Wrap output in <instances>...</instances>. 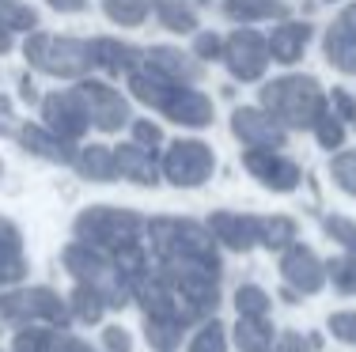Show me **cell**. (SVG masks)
I'll use <instances>...</instances> for the list:
<instances>
[{
	"label": "cell",
	"instance_id": "1",
	"mask_svg": "<svg viewBox=\"0 0 356 352\" xmlns=\"http://www.w3.org/2000/svg\"><path fill=\"white\" fill-rule=\"evenodd\" d=\"M133 303H140L144 337L156 352H175L186 330L201 326L220 307V276L201 269H175L152 262L148 276L137 284Z\"/></svg>",
	"mask_w": 356,
	"mask_h": 352
},
{
	"label": "cell",
	"instance_id": "2",
	"mask_svg": "<svg viewBox=\"0 0 356 352\" xmlns=\"http://www.w3.org/2000/svg\"><path fill=\"white\" fill-rule=\"evenodd\" d=\"M61 265L76 284L91 288L103 299L106 311H122V307L133 303L137 284L148 276L152 254H148L144 242H133V246H122V250H99V246H91V242L76 239L65 246Z\"/></svg>",
	"mask_w": 356,
	"mask_h": 352
},
{
	"label": "cell",
	"instance_id": "3",
	"mask_svg": "<svg viewBox=\"0 0 356 352\" xmlns=\"http://www.w3.org/2000/svg\"><path fill=\"white\" fill-rule=\"evenodd\" d=\"M144 246H148L156 265H175V269H201L224 276V262H220V242L213 231L197 220L186 216H156L144 228Z\"/></svg>",
	"mask_w": 356,
	"mask_h": 352
},
{
	"label": "cell",
	"instance_id": "4",
	"mask_svg": "<svg viewBox=\"0 0 356 352\" xmlns=\"http://www.w3.org/2000/svg\"><path fill=\"white\" fill-rule=\"evenodd\" d=\"M129 91L133 99L144 106H152V110H159L163 117H171V121L186 125V129H209L216 117V106L213 99L205 95V91H197L193 83H175V80H163L156 76L152 69H133L129 76Z\"/></svg>",
	"mask_w": 356,
	"mask_h": 352
},
{
	"label": "cell",
	"instance_id": "5",
	"mask_svg": "<svg viewBox=\"0 0 356 352\" xmlns=\"http://www.w3.org/2000/svg\"><path fill=\"white\" fill-rule=\"evenodd\" d=\"M261 110L273 114L284 129H315V121L330 110V95L322 91V83L315 76H303V72H288L269 83H261L258 91Z\"/></svg>",
	"mask_w": 356,
	"mask_h": 352
},
{
	"label": "cell",
	"instance_id": "6",
	"mask_svg": "<svg viewBox=\"0 0 356 352\" xmlns=\"http://www.w3.org/2000/svg\"><path fill=\"white\" fill-rule=\"evenodd\" d=\"M23 57L31 69L46 72L57 80H83L91 76L95 61H91V42L72 38V35H46V31H31L23 42Z\"/></svg>",
	"mask_w": 356,
	"mask_h": 352
},
{
	"label": "cell",
	"instance_id": "7",
	"mask_svg": "<svg viewBox=\"0 0 356 352\" xmlns=\"http://www.w3.org/2000/svg\"><path fill=\"white\" fill-rule=\"evenodd\" d=\"M148 220L137 208H118V205H88L72 220V235L80 242H91L99 250H122L133 242H144Z\"/></svg>",
	"mask_w": 356,
	"mask_h": 352
},
{
	"label": "cell",
	"instance_id": "8",
	"mask_svg": "<svg viewBox=\"0 0 356 352\" xmlns=\"http://www.w3.org/2000/svg\"><path fill=\"white\" fill-rule=\"evenodd\" d=\"M0 318L12 322L15 330L19 326H54V330H69L72 326V311L69 299L57 296L54 288H8L0 296Z\"/></svg>",
	"mask_w": 356,
	"mask_h": 352
},
{
	"label": "cell",
	"instance_id": "9",
	"mask_svg": "<svg viewBox=\"0 0 356 352\" xmlns=\"http://www.w3.org/2000/svg\"><path fill=\"white\" fill-rule=\"evenodd\" d=\"M159 167H163V178L171 182L175 190H197L213 178L216 171V156L205 140L193 137H178L167 144V152L159 156Z\"/></svg>",
	"mask_w": 356,
	"mask_h": 352
},
{
	"label": "cell",
	"instance_id": "10",
	"mask_svg": "<svg viewBox=\"0 0 356 352\" xmlns=\"http://www.w3.org/2000/svg\"><path fill=\"white\" fill-rule=\"evenodd\" d=\"M38 110H42V125L49 133H57L61 140H69V144H80L91 129V114H88V103H83L80 87L49 91L38 103Z\"/></svg>",
	"mask_w": 356,
	"mask_h": 352
},
{
	"label": "cell",
	"instance_id": "11",
	"mask_svg": "<svg viewBox=\"0 0 356 352\" xmlns=\"http://www.w3.org/2000/svg\"><path fill=\"white\" fill-rule=\"evenodd\" d=\"M224 65L239 83H258L269 69V38L250 27H239L224 38Z\"/></svg>",
	"mask_w": 356,
	"mask_h": 352
},
{
	"label": "cell",
	"instance_id": "12",
	"mask_svg": "<svg viewBox=\"0 0 356 352\" xmlns=\"http://www.w3.org/2000/svg\"><path fill=\"white\" fill-rule=\"evenodd\" d=\"M76 87H80L83 103H88L91 129H99V133H118V129H125V125L133 121L129 99H125L118 87H110L106 80H91V76H83L80 83H76Z\"/></svg>",
	"mask_w": 356,
	"mask_h": 352
},
{
	"label": "cell",
	"instance_id": "13",
	"mask_svg": "<svg viewBox=\"0 0 356 352\" xmlns=\"http://www.w3.org/2000/svg\"><path fill=\"white\" fill-rule=\"evenodd\" d=\"M243 167L273 194H292L303 182V167L292 156H284L281 148H247L243 152Z\"/></svg>",
	"mask_w": 356,
	"mask_h": 352
},
{
	"label": "cell",
	"instance_id": "14",
	"mask_svg": "<svg viewBox=\"0 0 356 352\" xmlns=\"http://www.w3.org/2000/svg\"><path fill=\"white\" fill-rule=\"evenodd\" d=\"M232 137L243 148H284L288 129L261 106H235L232 110Z\"/></svg>",
	"mask_w": 356,
	"mask_h": 352
},
{
	"label": "cell",
	"instance_id": "15",
	"mask_svg": "<svg viewBox=\"0 0 356 352\" xmlns=\"http://www.w3.org/2000/svg\"><path fill=\"white\" fill-rule=\"evenodd\" d=\"M281 276L292 292L300 296H318L326 288V262L303 242H292L288 250H281Z\"/></svg>",
	"mask_w": 356,
	"mask_h": 352
},
{
	"label": "cell",
	"instance_id": "16",
	"mask_svg": "<svg viewBox=\"0 0 356 352\" xmlns=\"http://www.w3.org/2000/svg\"><path fill=\"white\" fill-rule=\"evenodd\" d=\"M322 57L345 76H356V0L345 4L322 31Z\"/></svg>",
	"mask_w": 356,
	"mask_h": 352
},
{
	"label": "cell",
	"instance_id": "17",
	"mask_svg": "<svg viewBox=\"0 0 356 352\" xmlns=\"http://www.w3.org/2000/svg\"><path fill=\"white\" fill-rule=\"evenodd\" d=\"M209 231H213V239L220 246L235 250V254H247V250L261 246V216H250V212H227V208H220V212H209Z\"/></svg>",
	"mask_w": 356,
	"mask_h": 352
},
{
	"label": "cell",
	"instance_id": "18",
	"mask_svg": "<svg viewBox=\"0 0 356 352\" xmlns=\"http://www.w3.org/2000/svg\"><path fill=\"white\" fill-rule=\"evenodd\" d=\"M114 171L118 178L133 182V186H159L163 182V167H159V152L156 148H144L137 140L114 148Z\"/></svg>",
	"mask_w": 356,
	"mask_h": 352
},
{
	"label": "cell",
	"instance_id": "19",
	"mask_svg": "<svg viewBox=\"0 0 356 352\" xmlns=\"http://www.w3.org/2000/svg\"><path fill=\"white\" fill-rule=\"evenodd\" d=\"M144 69H152L156 76L175 80V83H197L205 76V65L193 53H182L175 46H148L144 49Z\"/></svg>",
	"mask_w": 356,
	"mask_h": 352
},
{
	"label": "cell",
	"instance_id": "20",
	"mask_svg": "<svg viewBox=\"0 0 356 352\" xmlns=\"http://www.w3.org/2000/svg\"><path fill=\"white\" fill-rule=\"evenodd\" d=\"M15 140H19V144L27 148L31 156L46 159V163H57V167H72L76 148H80V144H69V140H61L57 133H49L42 121H27V125H19Z\"/></svg>",
	"mask_w": 356,
	"mask_h": 352
},
{
	"label": "cell",
	"instance_id": "21",
	"mask_svg": "<svg viewBox=\"0 0 356 352\" xmlns=\"http://www.w3.org/2000/svg\"><path fill=\"white\" fill-rule=\"evenodd\" d=\"M91 42V61H95L99 72H106V76H129L133 69H140L144 65V49L129 46V42H118V38H88Z\"/></svg>",
	"mask_w": 356,
	"mask_h": 352
},
{
	"label": "cell",
	"instance_id": "22",
	"mask_svg": "<svg viewBox=\"0 0 356 352\" xmlns=\"http://www.w3.org/2000/svg\"><path fill=\"white\" fill-rule=\"evenodd\" d=\"M311 35H315V27L307 19H277V27L269 31V57L277 65H296L307 49Z\"/></svg>",
	"mask_w": 356,
	"mask_h": 352
},
{
	"label": "cell",
	"instance_id": "23",
	"mask_svg": "<svg viewBox=\"0 0 356 352\" xmlns=\"http://www.w3.org/2000/svg\"><path fill=\"white\" fill-rule=\"evenodd\" d=\"M224 19L239 23V27H254V23H277L288 19V0H224L220 4Z\"/></svg>",
	"mask_w": 356,
	"mask_h": 352
},
{
	"label": "cell",
	"instance_id": "24",
	"mask_svg": "<svg viewBox=\"0 0 356 352\" xmlns=\"http://www.w3.org/2000/svg\"><path fill=\"white\" fill-rule=\"evenodd\" d=\"M72 171L80 174L83 182H114L118 178L114 148H106V144H80V148H76V159H72Z\"/></svg>",
	"mask_w": 356,
	"mask_h": 352
},
{
	"label": "cell",
	"instance_id": "25",
	"mask_svg": "<svg viewBox=\"0 0 356 352\" xmlns=\"http://www.w3.org/2000/svg\"><path fill=\"white\" fill-rule=\"evenodd\" d=\"M156 19L175 35H197V0H148Z\"/></svg>",
	"mask_w": 356,
	"mask_h": 352
},
{
	"label": "cell",
	"instance_id": "26",
	"mask_svg": "<svg viewBox=\"0 0 356 352\" xmlns=\"http://www.w3.org/2000/svg\"><path fill=\"white\" fill-rule=\"evenodd\" d=\"M235 345L239 352H273L277 349V330L269 318H235Z\"/></svg>",
	"mask_w": 356,
	"mask_h": 352
},
{
	"label": "cell",
	"instance_id": "27",
	"mask_svg": "<svg viewBox=\"0 0 356 352\" xmlns=\"http://www.w3.org/2000/svg\"><path fill=\"white\" fill-rule=\"evenodd\" d=\"M296 235H300V228L292 216H261V246L266 250H288Z\"/></svg>",
	"mask_w": 356,
	"mask_h": 352
},
{
	"label": "cell",
	"instance_id": "28",
	"mask_svg": "<svg viewBox=\"0 0 356 352\" xmlns=\"http://www.w3.org/2000/svg\"><path fill=\"white\" fill-rule=\"evenodd\" d=\"M152 4L148 0H103V15L118 27H140L148 19Z\"/></svg>",
	"mask_w": 356,
	"mask_h": 352
},
{
	"label": "cell",
	"instance_id": "29",
	"mask_svg": "<svg viewBox=\"0 0 356 352\" xmlns=\"http://www.w3.org/2000/svg\"><path fill=\"white\" fill-rule=\"evenodd\" d=\"M69 311H72V322H83V326H95L99 318H103L106 303L95 296L91 288H83V284H76L72 296H69Z\"/></svg>",
	"mask_w": 356,
	"mask_h": 352
},
{
	"label": "cell",
	"instance_id": "30",
	"mask_svg": "<svg viewBox=\"0 0 356 352\" xmlns=\"http://www.w3.org/2000/svg\"><path fill=\"white\" fill-rule=\"evenodd\" d=\"M269 307H273V299H269L266 288H258V284H239L235 288V311L243 318H269Z\"/></svg>",
	"mask_w": 356,
	"mask_h": 352
},
{
	"label": "cell",
	"instance_id": "31",
	"mask_svg": "<svg viewBox=\"0 0 356 352\" xmlns=\"http://www.w3.org/2000/svg\"><path fill=\"white\" fill-rule=\"evenodd\" d=\"M186 352H227V330H224V322L213 315V318H205V322L197 326V333L190 337V349Z\"/></svg>",
	"mask_w": 356,
	"mask_h": 352
},
{
	"label": "cell",
	"instance_id": "32",
	"mask_svg": "<svg viewBox=\"0 0 356 352\" xmlns=\"http://www.w3.org/2000/svg\"><path fill=\"white\" fill-rule=\"evenodd\" d=\"M0 27L31 35V31H38V12L23 0H0Z\"/></svg>",
	"mask_w": 356,
	"mask_h": 352
},
{
	"label": "cell",
	"instance_id": "33",
	"mask_svg": "<svg viewBox=\"0 0 356 352\" xmlns=\"http://www.w3.org/2000/svg\"><path fill=\"white\" fill-rule=\"evenodd\" d=\"M322 231L330 235V242L341 246V254H349L356 262V220H349V216H322Z\"/></svg>",
	"mask_w": 356,
	"mask_h": 352
},
{
	"label": "cell",
	"instance_id": "34",
	"mask_svg": "<svg viewBox=\"0 0 356 352\" xmlns=\"http://www.w3.org/2000/svg\"><path fill=\"white\" fill-rule=\"evenodd\" d=\"M326 280L334 284L341 296H356V262L349 254L330 258V262H326Z\"/></svg>",
	"mask_w": 356,
	"mask_h": 352
},
{
	"label": "cell",
	"instance_id": "35",
	"mask_svg": "<svg viewBox=\"0 0 356 352\" xmlns=\"http://www.w3.org/2000/svg\"><path fill=\"white\" fill-rule=\"evenodd\" d=\"M311 133H315L318 148H326V152H337V148L345 144V121H341V117H337L334 110H326V114H322Z\"/></svg>",
	"mask_w": 356,
	"mask_h": 352
},
{
	"label": "cell",
	"instance_id": "36",
	"mask_svg": "<svg viewBox=\"0 0 356 352\" xmlns=\"http://www.w3.org/2000/svg\"><path fill=\"white\" fill-rule=\"evenodd\" d=\"M330 178L337 182V190L356 197V152H337L330 159Z\"/></svg>",
	"mask_w": 356,
	"mask_h": 352
},
{
	"label": "cell",
	"instance_id": "37",
	"mask_svg": "<svg viewBox=\"0 0 356 352\" xmlns=\"http://www.w3.org/2000/svg\"><path fill=\"white\" fill-rule=\"evenodd\" d=\"M23 276H27L23 246H0V284H19Z\"/></svg>",
	"mask_w": 356,
	"mask_h": 352
},
{
	"label": "cell",
	"instance_id": "38",
	"mask_svg": "<svg viewBox=\"0 0 356 352\" xmlns=\"http://www.w3.org/2000/svg\"><path fill=\"white\" fill-rule=\"evenodd\" d=\"M193 57L197 61H224V38L213 31H197L193 35Z\"/></svg>",
	"mask_w": 356,
	"mask_h": 352
},
{
	"label": "cell",
	"instance_id": "39",
	"mask_svg": "<svg viewBox=\"0 0 356 352\" xmlns=\"http://www.w3.org/2000/svg\"><path fill=\"white\" fill-rule=\"evenodd\" d=\"M326 330H330V337H337L341 345H356V311H337V315H330Z\"/></svg>",
	"mask_w": 356,
	"mask_h": 352
},
{
	"label": "cell",
	"instance_id": "40",
	"mask_svg": "<svg viewBox=\"0 0 356 352\" xmlns=\"http://www.w3.org/2000/svg\"><path fill=\"white\" fill-rule=\"evenodd\" d=\"M42 352H99V349H91L88 341L72 337L69 330H49V337H46V349H42Z\"/></svg>",
	"mask_w": 356,
	"mask_h": 352
},
{
	"label": "cell",
	"instance_id": "41",
	"mask_svg": "<svg viewBox=\"0 0 356 352\" xmlns=\"http://www.w3.org/2000/svg\"><path fill=\"white\" fill-rule=\"evenodd\" d=\"M318 345H322L318 337H307V333H300V330H284L281 337H277L273 352H318Z\"/></svg>",
	"mask_w": 356,
	"mask_h": 352
},
{
	"label": "cell",
	"instance_id": "42",
	"mask_svg": "<svg viewBox=\"0 0 356 352\" xmlns=\"http://www.w3.org/2000/svg\"><path fill=\"white\" fill-rule=\"evenodd\" d=\"M129 129H133V140L144 144V148H159V144H163V129H159L156 121H148V117H133Z\"/></svg>",
	"mask_w": 356,
	"mask_h": 352
},
{
	"label": "cell",
	"instance_id": "43",
	"mask_svg": "<svg viewBox=\"0 0 356 352\" xmlns=\"http://www.w3.org/2000/svg\"><path fill=\"white\" fill-rule=\"evenodd\" d=\"M330 110L341 117L345 125H356V99H353L345 87H334V91H330Z\"/></svg>",
	"mask_w": 356,
	"mask_h": 352
},
{
	"label": "cell",
	"instance_id": "44",
	"mask_svg": "<svg viewBox=\"0 0 356 352\" xmlns=\"http://www.w3.org/2000/svg\"><path fill=\"white\" fill-rule=\"evenodd\" d=\"M103 349L106 352H133L129 330H122V326H106L103 330Z\"/></svg>",
	"mask_w": 356,
	"mask_h": 352
},
{
	"label": "cell",
	"instance_id": "45",
	"mask_svg": "<svg viewBox=\"0 0 356 352\" xmlns=\"http://www.w3.org/2000/svg\"><path fill=\"white\" fill-rule=\"evenodd\" d=\"M19 133V117H15V106L12 99L0 95V137H15Z\"/></svg>",
	"mask_w": 356,
	"mask_h": 352
},
{
	"label": "cell",
	"instance_id": "46",
	"mask_svg": "<svg viewBox=\"0 0 356 352\" xmlns=\"http://www.w3.org/2000/svg\"><path fill=\"white\" fill-rule=\"evenodd\" d=\"M0 246H23L19 228H15L12 220H4V216H0Z\"/></svg>",
	"mask_w": 356,
	"mask_h": 352
},
{
	"label": "cell",
	"instance_id": "47",
	"mask_svg": "<svg viewBox=\"0 0 356 352\" xmlns=\"http://www.w3.org/2000/svg\"><path fill=\"white\" fill-rule=\"evenodd\" d=\"M54 12H65V15H80V12H88V0H46Z\"/></svg>",
	"mask_w": 356,
	"mask_h": 352
},
{
	"label": "cell",
	"instance_id": "48",
	"mask_svg": "<svg viewBox=\"0 0 356 352\" xmlns=\"http://www.w3.org/2000/svg\"><path fill=\"white\" fill-rule=\"evenodd\" d=\"M19 99H23V103H42L38 87H35V80H31V76H19Z\"/></svg>",
	"mask_w": 356,
	"mask_h": 352
},
{
	"label": "cell",
	"instance_id": "49",
	"mask_svg": "<svg viewBox=\"0 0 356 352\" xmlns=\"http://www.w3.org/2000/svg\"><path fill=\"white\" fill-rule=\"evenodd\" d=\"M12 46H15V31L0 27V57H4V53H12Z\"/></svg>",
	"mask_w": 356,
	"mask_h": 352
},
{
	"label": "cell",
	"instance_id": "50",
	"mask_svg": "<svg viewBox=\"0 0 356 352\" xmlns=\"http://www.w3.org/2000/svg\"><path fill=\"white\" fill-rule=\"evenodd\" d=\"M0 174H4V163H0Z\"/></svg>",
	"mask_w": 356,
	"mask_h": 352
}]
</instances>
